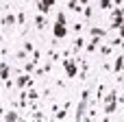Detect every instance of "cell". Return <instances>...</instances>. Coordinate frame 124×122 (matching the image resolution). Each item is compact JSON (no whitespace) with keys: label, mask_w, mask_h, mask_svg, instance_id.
<instances>
[{"label":"cell","mask_w":124,"mask_h":122,"mask_svg":"<svg viewBox=\"0 0 124 122\" xmlns=\"http://www.w3.org/2000/svg\"><path fill=\"white\" fill-rule=\"evenodd\" d=\"M61 63H63V70H65L68 79H74L78 74V63H81L78 57H74V59H61Z\"/></svg>","instance_id":"6da1fadb"},{"label":"cell","mask_w":124,"mask_h":122,"mask_svg":"<svg viewBox=\"0 0 124 122\" xmlns=\"http://www.w3.org/2000/svg\"><path fill=\"white\" fill-rule=\"evenodd\" d=\"M35 85V79H33V74H17L15 76V87H20V89H26V87H33Z\"/></svg>","instance_id":"7a4b0ae2"},{"label":"cell","mask_w":124,"mask_h":122,"mask_svg":"<svg viewBox=\"0 0 124 122\" xmlns=\"http://www.w3.org/2000/svg\"><path fill=\"white\" fill-rule=\"evenodd\" d=\"M52 35H54L57 39H65V37H68V24L54 22V24H52Z\"/></svg>","instance_id":"3957f363"},{"label":"cell","mask_w":124,"mask_h":122,"mask_svg":"<svg viewBox=\"0 0 124 122\" xmlns=\"http://www.w3.org/2000/svg\"><path fill=\"white\" fill-rule=\"evenodd\" d=\"M70 105H72V103H70V98H68V100L63 103V107H59V109L54 111L52 120H65V118H68V111H70Z\"/></svg>","instance_id":"277c9868"},{"label":"cell","mask_w":124,"mask_h":122,"mask_svg":"<svg viewBox=\"0 0 124 122\" xmlns=\"http://www.w3.org/2000/svg\"><path fill=\"white\" fill-rule=\"evenodd\" d=\"M87 107H89V100H81V103H78V107H76V114H74V120H76V122L85 120V114H87Z\"/></svg>","instance_id":"5b68a950"},{"label":"cell","mask_w":124,"mask_h":122,"mask_svg":"<svg viewBox=\"0 0 124 122\" xmlns=\"http://www.w3.org/2000/svg\"><path fill=\"white\" fill-rule=\"evenodd\" d=\"M2 26H17V15L15 13H11V11H7L4 13V17H2Z\"/></svg>","instance_id":"8992f818"},{"label":"cell","mask_w":124,"mask_h":122,"mask_svg":"<svg viewBox=\"0 0 124 122\" xmlns=\"http://www.w3.org/2000/svg\"><path fill=\"white\" fill-rule=\"evenodd\" d=\"M85 44H87L85 37H83V35H76V39H74V44H72V52L78 55L81 50H85Z\"/></svg>","instance_id":"52a82bcc"},{"label":"cell","mask_w":124,"mask_h":122,"mask_svg":"<svg viewBox=\"0 0 124 122\" xmlns=\"http://www.w3.org/2000/svg\"><path fill=\"white\" fill-rule=\"evenodd\" d=\"M17 109L20 111H26L28 109V94H26V89H22L20 96H17Z\"/></svg>","instance_id":"ba28073f"},{"label":"cell","mask_w":124,"mask_h":122,"mask_svg":"<svg viewBox=\"0 0 124 122\" xmlns=\"http://www.w3.org/2000/svg\"><path fill=\"white\" fill-rule=\"evenodd\" d=\"M52 7H54V0H41V2H37V11L44 13V15H48V11Z\"/></svg>","instance_id":"9c48e42d"},{"label":"cell","mask_w":124,"mask_h":122,"mask_svg":"<svg viewBox=\"0 0 124 122\" xmlns=\"http://www.w3.org/2000/svg\"><path fill=\"white\" fill-rule=\"evenodd\" d=\"M98 48H100V37H92V39L85 44V50H87L89 55H92V52H96Z\"/></svg>","instance_id":"30bf717a"},{"label":"cell","mask_w":124,"mask_h":122,"mask_svg":"<svg viewBox=\"0 0 124 122\" xmlns=\"http://www.w3.org/2000/svg\"><path fill=\"white\" fill-rule=\"evenodd\" d=\"M7 79H11V68L7 61H0V81H7Z\"/></svg>","instance_id":"8fae6325"},{"label":"cell","mask_w":124,"mask_h":122,"mask_svg":"<svg viewBox=\"0 0 124 122\" xmlns=\"http://www.w3.org/2000/svg\"><path fill=\"white\" fill-rule=\"evenodd\" d=\"M2 120H4V122H17V120H22V116H20L15 109H11V111H4Z\"/></svg>","instance_id":"7c38bea8"},{"label":"cell","mask_w":124,"mask_h":122,"mask_svg":"<svg viewBox=\"0 0 124 122\" xmlns=\"http://www.w3.org/2000/svg\"><path fill=\"white\" fill-rule=\"evenodd\" d=\"M46 26H48L46 15H44V13H37V15H35V28H37V31H44Z\"/></svg>","instance_id":"4fadbf2b"},{"label":"cell","mask_w":124,"mask_h":122,"mask_svg":"<svg viewBox=\"0 0 124 122\" xmlns=\"http://www.w3.org/2000/svg\"><path fill=\"white\" fill-rule=\"evenodd\" d=\"M89 33H92V37H100V39H102L109 31H107V28H100V26H92V28H89Z\"/></svg>","instance_id":"5bb4252c"},{"label":"cell","mask_w":124,"mask_h":122,"mask_svg":"<svg viewBox=\"0 0 124 122\" xmlns=\"http://www.w3.org/2000/svg\"><path fill=\"white\" fill-rule=\"evenodd\" d=\"M122 65H124V57H116V61H113V74H120Z\"/></svg>","instance_id":"9a60e30c"},{"label":"cell","mask_w":124,"mask_h":122,"mask_svg":"<svg viewBox=\"0 0 124 122\" xmlns=\"http://www.w3.org/2000/svg\"><path fill=\"white\" fill-rule=\"evenodd\" d=\"M98 9H102V11H111V9H113V0H98Z\"/></svg>","instance_id":"2e32d148"},{"label":"cell","mask_w":124,"mask_h":122,"mask_svg":"<svg viewBox=\"0 0 124 122\" xmlns=\"http://www.w3.org/2000/svg\"><path fill=\"white\" fill-rule=\"evenodd\" d=\"M98 50H100V55H102V57H109V55L113 52L111 44H100V48H98Z\"/></svg>","instance_id":"e0dca14e"},{"label":"cell","mask_w":124,"mask_h":122,"mask_svg":"<svg viewBox=\"0 0 124 122\" xmlns=\"http://www.w3.org/2000/svg\"><path fill=\"white\" fill-rule=\"evenodd\" d=\"M46 55H48L52 61H61V52H57V50H54V46H52V48H48V50H46Z\"/></svg>","instance_id":"ac0fdd59"},{"label":"cell","mask_w":124,"mask_h":122,"mask_svg":"<svg viewBox=\"0 0 124 122\" xmlns=\"http://www.w3.org/2000/svg\"><path fill=\"white\" fill-rule=\"evenodd\" d=\"M35 68H37V63H35L33 59H31V61H24V72H26V74H33Z\"/></svg>","instance_id":"d6986e66"},{"label":"cell","mask_w":124,"mask_h":122,"mask_svg":"<svg viewBox=\"0 0 124 122\" xmlns=\"http://www.w3.org/2000/svg\"><path fill=\"white\" fill-rule=\"evenodd\" d=\"M26 94H28V100H37V98H41V94H39L35 87H26Z\"/></svg>","instance_id":"ffe728a7"},{"label":"cell","mask_w":124,"mask_h":122,"mask_svg":"<svg viewBox=\"0 0 124 122\" xmlns=\"http://www.w3.org/2000/svg\"><path fill=\"white\" fill-rule=\"evenodd\" d=\"M118 100H111V103H107L105 105V114H116V109H118Z\"/></svg>","instance_id":"44dd1931"},{"label":"cell","mask_w":124,"mask_h":122,"mask_svg":"<svg viewBox=\"0 0 124 122\" xmlns=\"http://www.w3.org/2000/svg\"><path fill=\"white\" fill-rule=\"evenodd\" d=\"M81 15H83L85 20H92V17H94V7H89V4L83 7V13H81Z\"/></svg>","instance_id":"7402d4cb"},{"label":"cell","mask_w":124,"mask_h":122,"mask_svg":"<svg viewBox=\"0 0 124 122\" xmlns=\"http://www.w3.org/2000/svg\"><path fill=\"white\" fill-rule=\"evenodd\" d=\"M15 15H17V26H24V24H26V11H24V9H20Z\"/></svg>","instance_id":"603a6c76"},{"label":"cell","mask_w":124,"mask_h":122,"mask_svg":"<svg viewBox=\"0 0 124 122\" xmlns=\"http://www.w3.org/2000/svg\"><path fill=\"white\" fill-rule=\"evenodd\" d=\"M111 100H118V92H116V89H111L107 96H102V103H105V105H107V103H111Z\"/></svg>","instance_id":"cb8c5ba5"},{"label":"cell","mask_w":124,"mask_h":122,"mask_svg":"<svg viewBox=\"0 0 124 122\" xmlns=\"http://www.w3.org/2000/svg\"><path fill=\"white\" fill-rule=\"evenodd\" d=\"M31 118H33V120H48V116H46L44 111H39V109L31 111Z\"/></svg>","instance_id":"d4e9b609"},{"label":"cell","mask_w":124,"mask_h":122,"mask_svg":"<svg viewBox=\"0 0 124 122\" xmlns=\"http://www.w3.org/2000/svg\"><path fill=\"white\" fill-rule=\"evenodd\" d=\"M85 120H98V111H96V107H89V111L85 114Z\"/></svg>","instance_id":"484cf974"},{"label":"cell","mask_w":124,"mask_h":122,"mask_svg":"<svg viewBox=\"0 0 124 122\" xmlns=\"http://www.w3.org/2000/svg\"><path fill=\"white\" fill-rule=\"evenodd\" d=\"M15 59H17V61H26V59H28V52L22 48V50H17V52H15Z\"/></svg>","instance_id":"4316f807"},{"label":"cell","mask_w":124,"mask_h":122,"mask_svg":"<svg viewBox=\"0 0 124 122\" xmlns=\"http://www.w3.org/2000/svg\"><path fill=\"white\" fill-rule=\"evenodd\" d=\"M105 89H107V87H105V83H100V85H98V89H96V96H94V98L102 100V96H105Z\"/></svg>","instance_id":"83f0119b"},{"label":"cell","mask_w":124,"mask_h":122,"mask_svg":"<svg viewBox=\"0 0 124 122\" xmlns=\"http://www.w3.org/2000/svg\"><path fill=\"white\" fill-rule=\"evenodd\" d=\"M122 37H113V39H111V41H109V44H111V48H113V50H116V48H120V46H122Z\"/></svg>","instance_id":"f1b7e54d"},{"label":"cell","mask_w":124,"mask_h":122,"mask_svg":"<svg viewBox=\"0 0 124 122\" xmlns=\"http://www.w3.org/2000/svg\"><path fill=\"white\" fill-rule=\"evenodd\" d=\"M57 22H59V24H68V15H65L63 11H59V13H57Z\"/></svg>","instance_id":"f546056e"},{"label":"cell","mask_w":124,"mask_h":122,"mask_svg":"<svg viewBox=\"0 0 124 122\" xmlns=\"http://www.w3.org/2000/svg\"><path fill=\"white\" fill-rule=\"evenodd\" d=\"M72 31H74L76 35H83V24H81V22H74V24H72Z\"/></svg>","instance_id":"4dcf8cb0"},{"label":"cell","mask_w":124,"mask_h":122,"mask_svg":"<svg viewBox=\"0 0 124 122\" xmlns=\"http://www.w3.org/2000/svg\"><path fill=\"white\" fill-rule=\"evenodd\" d=\"M31 59H33V61H35V63L39 65V63H41V52H39V50H33V55H31Z\"/></svg>","instance_id":"1f68e13d"},{"label":"cell","mask_w":124,"mask_h":122,"mask_svg":"<svg viewBox=\"0 0 124 122\" xmlns=\"http://www.w3.org/2000/svg\"><path fill=\"white\" fill-rule=\"evenodd\" d=\"M22 48H24V50H26L28 55H33V50H35V46H33L31 41H24V44H22Z\"/></svg>","instance_id":"d6a6232c"},{"label":"cell","mask_w":124,"mask_h":122,"mask_svg":"<svg viewBox=\"0 0 124 122\" xmlns=\"http://www.w3.org/2000/svg\"><path fill=\"white\" fill-rule=\"evenodd\" d=\"M92 98V89H83L81 92V100H89Z\"/></svg>","instance_id":"836d02e7"},{"label":"cell","mask_w":124,"mask_h":122,"mask_svg":"<svg viewBox=\"0 0 124 122\" xmlns=\"http://www.w3.org/2000/svg\"><path fill=\"white\" fill-rule=\"evenodd\" d=\"M102 70H105V72H113V63H111V61H105V63H102Z\"/></svg>","instance_id":"e575fe53"},{"label":"cell","mask_w":124,"mask_h":122,"mask_svg":"<svg viewBox=\"0 0 124 122\" xmlns=\"http://www.w3.org/2000/svg\"><path fill=\"white\" fill-rule=\"evenodd\" d=\"M70 55H72V48H70V50H68V48L61 50V59H70Z\"/></svg>","instance_id":"d590c367"},{"label":"cell","mask_w":124,"mask_h":122,"mask_svg":"<svg viewBox=\"0 0 124 122\" xmlns=\"http://www.w3.org/2000/svg\"><path fill=\"white\" fill-rule=\"evenodd\" d=\"M44 70H46V74H50L52 72V61H46L44 63Z\"/></svg>","instance_id":"8d00e7d4"},{"label":"cell","mask_w":124,"mask_h":122,"mask_svg":"<svg viewBox=\"0 0 124 122\" xmlns=\"http://www.w3.org/2000/svg\"><path fill=\"white\" fill-rule=\"evenodd\" d=\"M87 72H89L87 68H81V74H78V76H81V81H87Z\"/></svg>","instance_id":"74e56055"},{"label":"cell","mask_w":124,"mask_h":122,"mask_svg":"<svg viewBox=\"0 0 124 122\" xmlns=\"http://www.w3.org/2000/svg\"><path fill=\"white\" fill-rule=\"evenodd\" d=\"M57 87H59V89H65V81L59 79V81H57Z\"/></svg>","instance_id":"f35d334b"},{"label":"cell","mask_w":124,"mask_h":122,"mask_svg":"<svg viewBox=\"0 0 124 122\" xmlns=\"http://www.w3.org/2000/svg\"><path fill=\"white\" fill-rule=\"evenodd\" d=\"M78 4V0H68V9H74Z\"/></svg>","instance_id":"ab89813d"},{"label":"cell","mask_w":124,"mask_h":122,"mask_svg":"<svg viewBox=\"0 0 124 122\" xmlns=\"http://www.w3.org/2000/svg\"><path fill=\"white\" fill-rule=\"evenodd\" d=\"M41 96H52V89H48V87H46V89L41 92Z\"/></svg>","instance_id":"60d3db41"},{"label":"cell","mask_w":124,"mask_h":122,"mask_svg":"<svg viewBox=\"0 0 124 122\" xmlns=\"http://www.w3.org/2000/svg\"><path fill=\"white\" fill-rule=\"evenodd\" d=\"M124 4V0H113V7H122Z\"/></svg>","instance_id":"b9f144b4"},{"label":"cell","mask_w":124,"mask_h":122,"mask_svg":"<svg viewBox=\"0 0 124 122\" xmlns=\"http://www.w3.org/2000/svg\"><path fill=\"white\" fill-rule=\"evenodd\" d=\"M118 103H120V105H124V94H118Z\"/></svg>","instance_id":"7bdbcfd3"},{"label":"cell","mask_w":124,"mask_h":122,"mask_svg":"<svg viewBox=\"0 0 124 122\" xmlns=\"http://www.w3.org/2000/svg\"><path fill=\"white\" fill-rule=\"evenodd\" d=\"M78 4H81V7H87V4H89V0H78Z\"/></svg>","instance_id":"ee69618b"},{"label":"cell","mask_w":124,"mask_h":122,"mask_svg":"<svg viewBox=\"0 0 124 122\" xmlns=\"http://www.w3.org/2000/svg\"><path fill=\"white\" fill-rule=\"evenodd\" d=\"M116 81H124V65H122V72H120V79H116Z\"/></svg>","instance_id":"f6af8a7d"},{"label":"cell","mask_w":124,"mask_h":122,"mask_svg":"<svg viewBox=\"0 0 124 122\" xmlns=\"http://www.w3.org/2000/svg\"><path fill=\"white\" fill-rule=\"evenodd\" d=\"M2 116H4V107L0 105V118H2Z\"/></svg>","instance_id":"bcb514c9"},{"label":"cell","mask_w":124,"mask_h":122,"mask_svg":"<svg viewBox=\"0 0 124 122\" xmlns=\"http://www.w3.org/2000/svg\"><path fill=\"white\" fill-rule=\"evenodd\" d=\"M120 48H124V41H122V46H120Z\"/></svg>","instance_id":"7dc6e473"},{"label":"cell","mask_w":124,"mask_h":122,"mask_svg":"<svg viewBox=\"0 0 124 122\" xmlns=\"http://www.w3.org/2000/svg\"><path fill=\"white\" fill-rule=\"evenodd\" d=\"M35 2H41V0H35Z\"/></svg>","instance_id":"c3c4849f"},{"label":"cell","mask_w":124,"mask_h":122,"mask_svg":"<svg viewBox=\"0 0 124 122\" xmlns=\"http://www.w3.org/2000/svg\"><path fill=\"white\" fill-rule=\"evenodd\" d=\"M0 92H2V87H0Z\"/></svg>","instance_id":"681fc988"},{"label":"cell","mask_w":124,"mask_h":122,"mask_svg":"<svg viewBox=\"0 0 124 122\" xmlns=\"http://www.w3.org/2000/svg\"><path fill=\"white\" fill-rule=\"evenodd\" d=\"M122 57H124V55H122Z\"/></svg>","instance_id":"f907efd6"}]
</instances>
